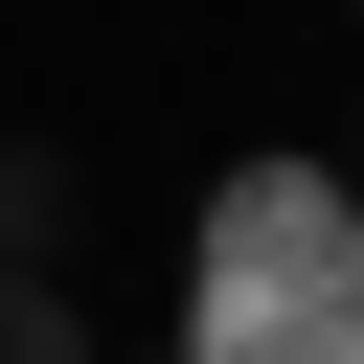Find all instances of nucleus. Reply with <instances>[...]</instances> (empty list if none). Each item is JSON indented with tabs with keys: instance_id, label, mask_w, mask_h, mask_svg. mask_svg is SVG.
Listing matches in <instances>:
<instances>
[{
	"instance_id": "f257e3e1",
	"label": "nucleus",
	"mask_w": 364,
	"mask_h": 364,
	"mask_svg": "<svg viewBox=\"0 0 364 364\" xmlns=\"http://www.w3.org/2000/svg\"><path fill=\"white\" fill-rule=\"evenodd\" d=\"M182 364H364V205H341V159H250L205 205Z\"/></svg>"
},
{
	"instance_id": "f03ea898",
	"label": "nucleus",
	"mask_w": 364,
	"mask_h": 364,
	"mask_svg": "<svg viewBox=\"0 0 364 364\" xmlns=\"http://www.w3.org/2000/svg\"><path fill=\"white\" fill-rule=\"evenodd\" d=\"M68 205H91V159L68 136H0V273H68Z\"/></svg>"
},
{
	"instance_id": "7ed1b4c3",
	"label": "nucleus",
	"mask_w": 364,
	"mask_h": 364,
	"mask_svg": "<svg viewBox=\"0 0 364 364\" xmlns=\"http://www.w3.org/2000/svg\"><path fill=\"white\" fill-rule=\"evenodd\" d=\"M0 364H91V318H68V273H0Z\"/></svg>"
},
{
	"instance_id": "20e7f679",
	"label": "nucleus",
	"mask_w": 364,
	"mask_h": 364,
	"mask_svg": "<svg viewBox=\"0 0 364 364\" xmlns=\"http://www.w3.org/2000/svg\"><path fill=\"white\" fill-rule=\"evenodd\" d=\"M341 205H364V136H341Z\"/></svg>"
},
{
	"instance_id": "39448f33",
	"label": "nucleus",
	"mask_w": 364,
	"mask_h": 364,
	"mask_svg": "<svg viewBox=\"0 0 364 364\" xmlns=\"http://www.w3.org/2000/svg\"><path fill=\"white\" fill-rule=\"evenodd\" d=\"M341 23H364V0H341Z\"/></svg>"
}]
</instances>
